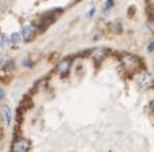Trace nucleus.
<instances>
[{"label": "nucleus", "instance_id": "f257e3e1", "mask_svg": "<svg viewBox=\"0 0 154 152\" xmlns=\"http://www.w3.org/2000/svg\"><path fill=\"white\" fill-rule=\"evenodd\" d=\"M120 61H122V65L128 71H135L137 68H139V58L134 55H123L120 57Z\"/></svg>", "mask_w": 154, "mask_h": 152}, {"label": "nucleus", "instance_id": "f03ea898", "mask_svg": "<svg viewBox=\"0 0 154 152\" xmlns=\"http://www.w3.org/2000/svg\"><path fill=\"white\" fill-rule=\"evenodd\" d=\"M30 147H32V144H30L29 140H26V139H19V140H17L14 144H12V151L26 152L30 149Z\"/></svg>", "mask_w": 154, "mask_h": 152}, {"label": "nucleus", "instance_id": "7ed1b4c3", "mask_svg": "<svg viewBox=\"0 0 154 152\" xmlns=\"http://www.w3.org/2000/svg\"><path fill=\"white\" fill-rule=\"evenodd\" d=\"M137 83L142 87H149L151 84V78L149 76V73H139L137 76Z\"/></svg>", "mask_w": 154, "mask_h": 152}, {"label": "nucleus", "instance_id": "20e7f679", "mask_svg": "<svg viewBox=\"0 0 154 152\" xmlns=\"http://www.w3.org/2000/svg\"><path fill=\"white\" fill-rule=\"evenodd\" d=\"M70 67H71V60L70 58H66V60H63V61H60V63L57 64V67H56V71L59 72V73H67L68 72V69H70Z\"/></svg>", "mask_w": 154, "mask_h": 152}, {"label": "nucleus", "instance_id": "39448f33", "mask_svg": "<svg viewBox=\"0 0 154 152\" xmlns=\"http://www.w3.org/2000/svg\"><path fill=\"white\" fill-rule=\"evenodd\" d=\"M22 38H23L26 42L32 41L33 38H34V29H33L32 26H25L23 29H22Z\"/></svg>", "mask_w": 154, "mask_h": 152}, {"label": "nucleus", "instance_id": "423d86ee", "mask_svg": "<svg viewBox=\"0 0 154 152\" xmlns=\"http://www.w3.org/2000/svg\"><path fill=\"white\" fill-rule=\"evenodd\" d=\"M109 29H111V31H113V33H120L123 30V26H122V23L120 22H117V20H113V22H111L109 25Z\"/></svg>", "mask_w": 154, "mask_h": 152}, {"label": "nucleus", "instance_id": "0eeeda50", "mask_svg": "<svg viewBox=\"0 0 154 152\" xmlns=\"http://www.w3.org/2000/svg\"><path fill=\"white\" fill-rule=\"evenodd\" d=\"M105 50L104 49H96V50H93V53H91V56H93V58L96 61H101L102 58L105 57Z\"/></svg>", "mask_w": 154, "mask_h": 152}, {"label": "nucleus", "instance_id": "6e6552de", "mask_svg": "<svg viewBox=\"0 0 154 152\" xmlns=\"http://www.w3.org/2000/svg\"><path fill=\"white\" fill-rule=\"evenodd\" d=\"M3 115H4V120H6V122L8 124H11V118H12V114H11V109H10L8 106H6L3 109Z\"/></svg>", "mask_w": 154, "mask_h": 152}, {"label": "nucleus", "instance_id": "1a4fd4ad", "mask_svg": "<svg viewBox=\"0 0 154 152\" xmlns=\"http://www.w3.org/2000/svg\"><path fill=\"white\" fill-rule=\"evenodd\" d=\"M20 34H18V33H14V34H11V38H10V40H11V42L12 43H19L20 42Z\"/></svg>", "mask_w": 154, "mask_h": 152}, {"label": "nucleus", "instance_id": "9d476101", "mask_svg": "<svg viewBox=\"0 0 154 152\" xmlns=\"http://www.w3.org/2000/svg\"><path fill=\"white\" fill-rule=\"evenodd\" d=\"M4 68H6L7 71H10V69H14V68H15V63H14L12 60H8V61L6 63V65H4Z\"/></svg>", "mask_w": 154, "mask_h": 152}, {"label": "nucleus", "instance_id": "9b49d317", "mask_svg": "<svg viewBox=\"0 0 154 152\" xmlns=\"http://www.w3.org/2000/svg\"><path fill=\"white\" fill-rule=\"evenodd\" d=\"M6 41H7L6 35H4L3 33H0V46H3L4 43H6Z\"/></svg>", "mask_w": 154, "mask_h": 152}, {"label": "nucleus", "instance_id": "f8f14e48", "mask_svg": "<svg viewBox=\"0 0 154 152\" xmlns=\"http://www.w3.org/2000/svg\"><path fill=\"white\" fill-rule=\"evenodd\" d=\"M112 6H113V0H108V1H106V7H105V12L111 8Z\"/></svg>", "mask_w": 154, "mask_h": 152}, {"label": "nucleus", "instance_id": "ddd939ff", "mask_svg": "<svg viewBox=\"0 0 154 152\" xmlns=\"http://www.w3.org/2000/svg\"><path fill=\"white\" fill-rule=\"evenodd\" d=\"M147 50L150 53H154V41H153V42H150V45L147 46Z\"/></svg>", "mask_w": 154, "mask_h": 152}, {"label": "nucleus", "instance_id": "4468645a", "mask_svg": "<svg viewBox=\"0 0 154 152\" xmlns=\"http://www.w3.org/2000/svg\"><path fill=\"white\" fill-rule=\"evenodd\" d=\"M4 97H6V94H4V90L3 88H0V100H3Z\"/></svg>", "mask_w": 154, "mask_h": 152}, {"label": "nucleus", "instance_id": "2eb2a0df", "mask_svg": "<svg viewBox=\"0 0 154 152\" xmlns=\"http://www.w3.org/2000/svg\"><path fill=\"white\" fill-rule=\"evenodd\" d=\"M94 12H96V8H93V10H91V11H90V14H89V15H90V16H91V15H93Z\"/></svg>", "mask_w": 154, "mask_h": 152}, {"label": "nucleus", "instance_id": "dca6fc26", "mask_svg": "<svg viewBox=\"0 0 154 152\" xmlns=\"http://www.w3.org/2000/svg\"><path fill=\"white\" fill-rule=\"evenodd\" d=\"M150 106H151V110H153V112H154V100H153V102H151V103H150Z\"/></svg>", "mask_w": 154, "mask_h": 152}, {"label": "nucleus", "instance_id": "f3484780", "mask_svg": "<svg viewBox=\"0 0 154 152\" xmlns=\"http://www.w3.org/2000/svg\"><path fill=\"white\" fill-rule=\"evenodd\" d=\"M3 137V129H2V128H0V139Z\"/></svg>", "mask_w": 154, "mask_h": 152}, {"label": "nucleus", "instance_id": "a211bd4d", "mask_svg": "<svg viewBox=\"0 0 154 152\" xmlns=\"http://www.w3.org/2000/svg\"><path fill=\"white\" fill-rule=\"evenodd\" d=\"M0 121H2V118H0Z\"/></svg>", "mask_w": 154, "mask_h": 152}]
</instances>
